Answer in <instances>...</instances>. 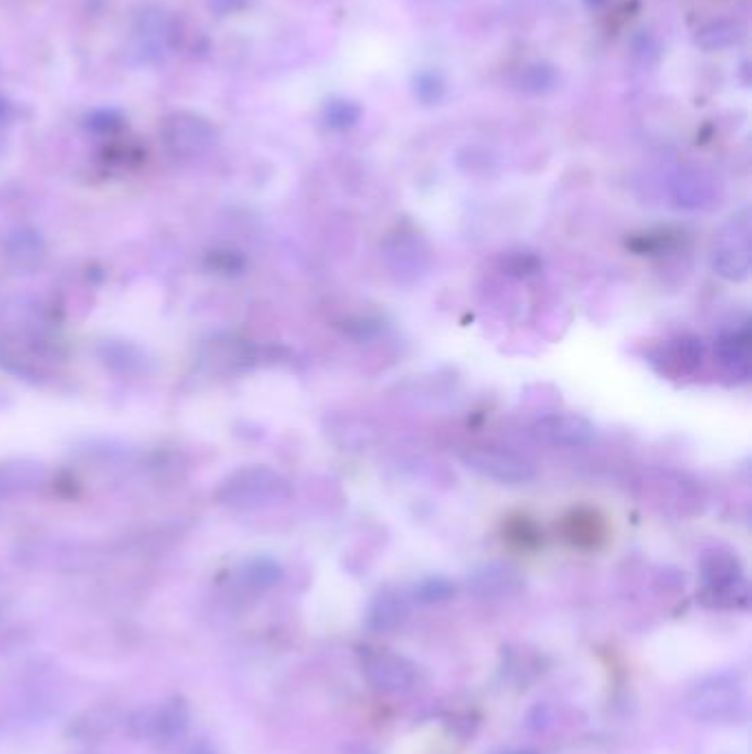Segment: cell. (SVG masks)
<instances>
[{"label":"cell","instance_id":"cell-1","mask_svg":"<svg viewBox=\"0 0 752 754\" xmlns=\"http://www.w3.org/2000/svg\"><path fill=\"white\" fill-rule=\"evenodd\" d=\"M289 497H292L289 481L281 472L270 466H261V463L234 470L214 492L217 503L241 512L270 508V505L283 503Z\"/></svg>","mask_w":752,"mask_h":754},{"label":"cell","instance_id":"cell-2","mask_svg":"<svg viewBox=\"0 0 752 754\" xmlns=\"http://www.w3.org/2000/svg\"><path fill=\"white\" fill-rule=\"evenodd\" d=\"M700 600L708 609H746L748 583L744 578L739 558L733 552L713 549L702 558Z\"/></svg>","mask_w":752,"mask_h":754},{"label":"cell","instance_id":"cell-3","mask_svg":"<svg viewBox=\"0 0 752 754\" xmlns=\"http://www.w3.org/2000/svg\"><path fill=\"white\" fill-rule=\"evenodd\" d=\"M711 267L717 276L730 280V283H741L750 276L752 228L748 208L733 214L715 232L711 245Z\"/></svg>","mask_w":752,"mask_h":754},{"label":"cell","instance_id":"cell-4","mask_svg":"<svg viewBox=\"0 0 752 754\" xmlns=\"http://www.w3.org/2000/svg\"><path fill=\"white\" fill-rule=\"evenodd\" d=\"M461 463L477 477L499 486H528L536 479V463L503 446H472L461 452Z\"/></svg>","mask_w":752,"mask_h":754},{"label":"cell","instance_id":"cell-5","mask_svg":"<svg viewBox=\"0 0 752 754\" xmlns=\"http://www.w3.org/2000/svg\"><path fill=\"white\" fill-rule=\"evenodd\" d=\"M161 139L173 157L197 159L206 155L217 142V131L203 115L177 111L166 117L164 126H161Z\"/></svg>","mask_w":752,"mask_h":754},{"label":"cell","instance_id":"cell-6","mask_svg":"<svg viewBox=\"0 0 752 754\" xmlns=\"http://www.w3.org/2000/svg\"><path fill=\"white\" fill-rule=\"evenodd\" d=\"M596 426L576 413L543 415L532 426V437L552 448H583L596 439Z\"/></svg>","mask_w":752,"mask_h":754},{"label":"cell","instance_id":"cell-7","mask_svg":"<svg viewBox=\"0 0 752 754\" xmlns=\"http://www.w3.org/2000/svg\"><path fill=\"white\" fill-rule=\"evenodd\" d=\"M702 360H704V344L700 338H693V336L666 340L649 355V362L653 364V369L660 375L669 377V380H678V377L695 373L697 369H700Z\"/></svg>","mask_w":752,"mask_h":754},{"label":"cell","instance_id":"cell-8","mask_svg":"<svg viewBox=\"0 0 752 754\" xmlns=\"http://www.w3.org/2000/svg\"><path fill=\"white\" fill-rule=\"evenodd\" d=\"M715 355L722 364L724 373L737 384L750 380L752 373V333L750 322H741L739 327L719 333L715 342Z\"/></svg>","mask_w":752,"mask_h":754},{"label":"cell","instance_id":"cell-9","mask_svg":"<svg viewBox=\"0 0 752 754\" xmlns=\"http://www.w3.org/2000/svg\"><path fill=\"white\" fill-rule=\"evenodd\" d=\"M49 353L36 340L9 338L0 340V366L20 377H42L47 373Z\"/></svg>","mask_w":752,"mask_h":754},{"label":"cell","instance_id":"cell-10","mask_svg":"<svg viewBox=\"0 0 752 754\" xmlns=\"http://www.w3.org/2000/svg\"><path fill=\"white\" fill-rule=\"evenodd\" d=\"M3 252H5L7 263L12 265L16 272L29 274V272H36V269L45 263L47 243L38 230L18 228L5 236Z\"/></svg>","mask_w":752,"mask_h":754},{"label":"cell","instance_id":"cell-11","mask_svg":"<svg viewBox=\"0 0 752 754\" xmlns=\"http://www.w3.org/2000/svg\"><path fill=\"white\" fill-rule=\"evenodd\" d=\"M170 47V25L164 12H146L142 14L135 29V49L142 60L155 62L166 56Z\"/></svg>","mask_w":752,"mask_h":754},{"label":"cell","instance_id":"cell-12","mask_svg":"<svg viewBox=\"0 0 752 754\" xmlns=\"http://www.w3.org/2000/svg\"><path fill=\"white\" fill-rule=\"evenodd\" d=\"M47 481V468L38 461L16 459L0 463V497H14L40 488Z\"/></svg>","mask_w":752,"mask_h":754},{"label":"cell","instance_id":"cell-13","mask_svg":"<svg viewBox=\"0 0 752 754\" xmlns=\"http://www.w3.org/2000/svg\"><path fill=\"white\" fill-rule=\"evenodd\" d=\"M190 713L184 699H170L166 706L157 710V715L148 721V735L164 746H175L186 737Z\"/></svg>","mask_w":752,"mask_h":754},{"label":"cell","instance_id":"cell-14","mask_svg":"<svg viewBox=\"0 0 752 754\" xmlns=\"http://www.w3.org/2000/svg\"><path fill=\"white\" fill-rule=\"evenodd\" d=\"M100 360L115 375L131 377L146 371L148 355L142 347L128 340H106L100 347Z\"/></svg>","mask_w":752,"mask_h":754},{"label":"cell","instance_id":"cell-15","mask_svg":"<svg viewBox=\"0 0 752 754\" xmlns=\"http://www.w3.org/2000/svg\"><path fill=\"white\" fill-rule=\"evenodd\" d=\"M203 366H210L212 371H236L252 362V349L247 342L223 338L212 340L201 351Z\"/></svg>","mask_w":752,"mask_h":754},{"label":"cell","instance_id":"cell-16","mask_svg":"<svg viewBox=\"0 0 752 754\" xmlns=\"http://www.w3.org/2000/svg\"><path fill=\"white\" fill-rule=\"evenodd\" d=\"M413 666H408L406 660L391 653H378L371 655L367 662V673L371 680L378 684V688H389V691H397L404 688L413 680Z\"/></svg>","mask_w":752,"mask_h":754},{"label":"cell","instance_id":"cell-17","mask_svg":"<svg viewBox=\"0 0 752 754\" xmlns=\"http://www.w3.org/2000/svg\"><path fill=\"white\" fill-rule=\"evenodd\" d=\"M691 706L695 708L697 717H706V719L722 717L726 710L735 706V691L730 688V684H724L722 680L702 684V686H697V691L691 699Z\"/></svg>","mask_w":752,"mask_h":754},{"label":"cell","instance_id":"cell-18","mask_svg":"<svg viewBox=\"0 0 752 754\" xmlns=\"http://www.w3.org/2000/svg\"><path fill=\"white\" fill-rule=\"evenodd\" d=\"M713 183L708 181L702 172L684 170L673 183V197L675 203L682 208H702L713 199Z\"/></svg>","mask_w":752,"mask_h":754},{"label":"cell","instance_id":"cell-19","mask_svg":"<svg viewBox=\"0 0 752 754\" xmlns=\"http://www.w3.org/2000/svg\"><path fill=\"white\" fill-rule=\"evenodd\" d=\"M567 538L580 547H594L603 538V521L594 512L576 510L565 523Z\"/></svg>","mask_w":752,"mask_h":754},{"label":"cell","instance_id":"cell-20","mask_svg":"<svg viewBox=\"0 0 752 754\" xmlns=\"http://www.w3.org/2000/svg\"><path fill=\"white\" fill-rule=\"evenodd\" d=\"M393 250L402 252V256L400 254H389L391 258H395V263L391 265L393 272L400 278H404V274H408V272L417 276L426 269L428 254L420 250V239H417V241L406 239V234H400V241H397Z\"/></svg>","mask_w":752,"mask_h":754},{"label":"cell","instance_id":"cell-21","mask_svg":"<svg viewBox=\"0 0 752 754\" xmlns=\"http://www.w3.org/2000/svg\"><path fill=\"white\" fill-rule=\"evenodd\" d=\"M404 616V605L402 600L397 598L393 591H382V594L373 600L371 611H369V622L373 629H393L400 624Z\"/></svg>","mask_w":752,"mask_h":754},{"label":"cell","instance_id":"cell-22","mask_svg":"<svg viewBox=\"0 0 752 754\" xmlns=\"http://www.w3.org/2000/svg\"><path fill=\"white\" fill-rule=\"evenodd\" d=\"M739 40V27L733 23H715L706 27L700 36H697V45L704 47L706 51H719L730 45H735Z\"/></svg>","mask_w":752,"mask_h":754},{"label":"cell","instance_id":"cell-23","mask_svg":"<svg viewBox=\"0 0 752 754\" xmlns=\"http://www.w3.org/2000/svg\"><path fill=\"white\" fill-rule=\"evenodd\" d=\"M278 578H281V567L272 558H254L245 567V580L256 589L272 587L278 583Z\"/></svg>","mask_w":752,"mask_h":754},{"label":"cell","instance_id":"cell-24","mask_svg":"<svg viewBox=\"0 0 752 754\" xmlns=\"http://www.w3.org/2000/svg\"><path fill=\"white\" fill-rule=\"evenodd\" d=\"M358 120H360L358 104L347 102V100H333L327 104L325 122L331 128H338V131H342V128H351Z\"/></svg>","mask_w":752,"mask_h":754},{"label":"cell","instance_id":"cell-25","mask_svg":"<svg viewBox=\"0 0 752 754\" xmlns=\"http://www.w3.org/2000/svg\"><path fill=\"white\" fill-rule=\"evenodd\" d=\"M508 538L514 545L532 549V547L541 543V532H539V527H536L530 519L519 516V519H514V521L508 523Z\"/></svg>","mask_w":752,"mask_h":754},{"label":"cell","instance_id":"cell-26","mask_svg":"<svg viewBox=\"0 0 752 754\" xmlns=\"http://www.w3.org/2000/svg\"><path fill=\"white\" fill-rule=\"evenodd\" d=\"M521 84H523V89L530 93H545L556 84V73L554 69L545 67V64H534V67L525 69Z\"/></svg>","mask_w":752,"mask_h":754},{"label":"cell","instance_id":"cell-27","mask_svg":"<svg viewBox=\"0 0 752 754\" xmlns=\"http://www.w3.org/2000/svg\"><path fill=\"white\" fill-rule=\"evenodd\" d=\"M453 594H455V585H450L444 578H428L415 591V596L422 602H428V605H431V602L448 600Z\"/></svg>","mask_w":752,"mask_h":754},{"label":"cell","instance_id":"cell-28","mask_svg":"<svg viewBox=\"0 0 752 754\" xmlns=\"http://www.w3.org/2000/svg\"><path fill=\"white\" fill-rule=\"evenodd\" d=\"M208 263L212 269H217V272H223V274H236L241 272L245 261L243 256L239 252H230V250H219V252H212L208 256Z\"/></svg>","mask_w":752,"mask_h":754},{"label":"cell","instance_id":"cell-29","mask_svg":"<svg viewBox=\"0 0 752 754\" xmlns=\"http://www.w3.org/2000/svg\"><path fill=\"white\" fill-rule=\"evenodd\" d=\"M444 86L439 82L433 73H424L420 78L415 80V95L420 98L424 104H433L439 98H442Z\"/></svg>","mask_w":752,"mask_h":754},{"label":"cell","instance_id":"cell-30","mask_svg":"<svg viewBox=\"0 0 752 754\" xmlns=\"http://www.w3.org/2000/svg\"><path fill=\"white\" fill-rule=\"evenodd\" d=\"M122 126V117L115 111H95L89 115V128L95 133H113Z\"/></svg>","mask_w":752,"mask_h":754},{"label":"cell","instance_id":"cell-31","mask_svg":"<svg viewBox=\"0 0 752 754\" xmlns=\"http://www.w3.org/2000/svg\"><path fill=\"white\" fill-rule=\"evenodd\" d=\"M508 269L510 274H517V276H528V274H534L536 269H539V258H536L534 254H514L510 258L508 263Z\"/></svg>","mask_w":752,"mask_h":754},{"label":"cell","instance_id":"cell-32","mask_svg":"<svg viewBox=\"0 0 752 754\" xmlns=\"http://www.w3.org/2000/svg\"><path fill=\"white\" fill-rule=\"evenodd\" d=\"M245 0H210V7L217 14H230L234 9H239Z\"/></svg>","mask_w":752,"mask_h":754},{"label":"cell","instance_id":"cell-33","mask_svg":"<svg viewBox=\"0 0 752 754\" xmlns=\"http://www.w3.org/2000/svg\"><path fill=\"white\" fill-rule=\"evenodd\" d=\"M12 117H14L12 102H9L7 98H3V95H0V128L12 122Z\"/></svg>","mask_w":752,"mask_h":754},{"label":"cell","instance_id":"cell-34","mask_svg":"<svg viewBox=\"0 0 752 754\" xmlns=\"http://www.w3.org/2000/svg\"><path fill=\"white\" fill-rule=\"evenodd\" d=\"M188 754H217V750H214L208 741H199L188 750Z\"/></svg>","mask_w":752,"mask_h":754},{"label":"cell","instance_id":"cell-35","mask_svg":"<svg viewBox=\"0 0 752 754\" xmlns=\"http://www.w3.org/2000/svg\"><path fill=\"white\" fill-rule=\"evenodd\" d=\"M585 3H587V5H594V7H596V5H603V3H605V0H585Z\"/></svg>","mask_w":752,"mask_h":754},{"label":"cell","instance_id":"cell-36","mask_svg":"<svg viewBox=\"0 0 752 754\" xmlns=\"http://www.w3.org/2000/svg\"><path fill=\"white\" fill-rule=\"evenodd\" d=\"M508 754H536L532 750H517V752H508Z\"/></svg>","mask_w":752,"mask_h":754}]
</instances>
